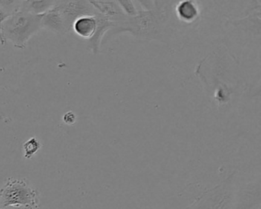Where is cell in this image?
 Returning <instances> with one entry per match:
<instances>
[{"label":"cell","instance_id":"obj_4","mask_svg":"<svg viewBox=\"0 0 261 209\" xmlns=\"http://www.w3.org/2000/svg\"><path fill=\"white\" fill-rule=\"evenodd\" d=\"M7 206L39 208V193L25 179L9 178L0 189V207Z\"/></svg>","mask_w":261,"mask_h":209},{"label":"cell","instance_id":"obj_5","mask_svg":"<svg viewBox=\"0 0 261 209\" xmlns=\"http://www.w3.org/2000/svg\"><path fill=\"white\" fill-rule=\"evenodd\" d=\"M54 7L63 20L67 33L72 30L73 23L81 16L97 13L89 0H56Z\"/></svg>","mask_w":261,"mask_h":209},{"label":"cell","instance_id":"obj_9","mask_svg":"<svg viewBox=\"0 0 261 209\" xmlns=\"http://www.w3.org/2000/svg\"><path fill=\"white\" fill-rule=\"evenodd\" d=\"M41 24H42V29H45L57 34L62 35L68 33L62 17L57 9L55 7L44 13Z\"/></svg>","mask_w":261,"mask_h":209},{"label":"cell","instance_id":"obj_15","mask_svg":"<svg viewBox=\"0 0 261 209\" xmlns=\"http://www.w3.org/2000/svg\"><path fill=\"white\" fill-rule=\"evenodd\" d=\"M117 1L127 16H132L137 14V11L133 4L132 0H117Z\"/></svg>","mask_w":261,"mask_h":209},{"label":"cell","instance_id":"obj_7","mask_svg":"<svg viewBox=\"0 0 261 209\" xmlns=\"http://www.w3.org/2000/svg\"><path fill=\"white\" fill-rule=\"evenodd\" d=\"M97 19V29L94 36L89 39V47L94 54L100 53V43L105 33L111 28H115V21L97 13L94 15Z\"/></svg>","mask_w":261,"mask_h":209},{"label":"cell","instance_id":"obj_3","mask_svg":"<svg viewBox=\"0 0 261 209\" xmlns=\"http://www.w3.org/2000/svg\"><path fill=\"white\" fill-rule=\"evenodd\" d=\"M160 18L154 10H142L135 16H125L116 22L117 33H129L135 37L155 39L160 34Z\"/></svg>","mask_w":261,"mask_h":209},{"label":"cell","instance_id":"obj_11","mask_svg":"<svg viewBox=\"0 0 261 209\" xmlns=\"http://www.w3.org/2000/svg\"><path fill=\"white\" fill-rule=\"evenodd\" d=\"M56 0H23L19 8L36 15H42L51 10Z\"/></svg>","mask_w":261,"mask_h":209},{"label":"cell","instance_id":"obj_6","mask_svg":"<svg viewBox=\"0 0 261 209\" xmlns=\"http://www.w3.org/2000/svg\"><path fill=\"white\" fill-rule=\"evenodd\" d=\"M260 206V182L251 181L247 183L239 191L237 190L235 196L234 209L256 208Z\"/></svg>","mask_w":261,"mask_h":209},{"label":"cell","instance_id":"obj_17","mask_svg":"<svg viewBox=\"0 0 261 209\" xmlns=\"http://www.w3.org/2000/svg\"><path fill=\"white\" fill-rule=\"evenodd\" d=\"M63 120L65 123L68 125L75 123L76 116L72 111H68L63 116Z\"/></svg>","mask_w":261,"mask_h":209},{"label":"cell","instance_id":"obj_16","mask_svg":"<svg viewBox=\"0 0 261 209\" xmlns=\"http://www.w3.org/2000/svg\"><path fill=\"white\" fill-rule=\"evenodd\" d=\"M10 14L7 13V12L3 10L2 9H0V44H1V45H4V46L6 44H7V42L4 40V37H3V23H4V21L8 18V16H10Z\"/></svg>","mask_w":261,"mask_h":209},{"label":"cell","instance_id":"obj_13","mask_svg":"<svg viewBox=\"0 0 261 209\" xmlns=\"http://www.w3.org/2000/svg\"><path fill=\"white\" fill-rule=\"evenodd\" d=\"M41 147H42V144L36 137L30 139L23 144L24 156L27 159L33 158L39 152Z\"/></svg>","mask_w":261,"mask_h":209},{"label":"cell","instance_id":"obj_18","mask_svg":"<svg viewBox=\"0 0 261 209\" xmlns=\"http://www.w3.org/2000/svg\"><path fill=\"white\" fill-rule=\"evenodd\" d=\"M137 2L146 10H153L154 4L152 0H137Z\"/></svg>","mask_w":261,"mask_h":209},{"label":"cell","instance_id":"obj_10","mask_svg":"<svg viewBox=\"0 0 261 209\" xmlns=\"http://www.w3.org/2000/svg\"><path fill=\"white\" fill-rule=\"evenodd\" d=\"M89 2L100 14L109 18L110 19H111V18H117L115 22H118L126 16L120 12L114 3L105 2L99 0H89Z\"/></svg>","mask_w":261,"mask_h":209},{"label":"cell","instance_id":"obj_19","mask_svg":"<svg viewBox=\"0 0 261 209\" xmlns=\"http://www.w3.org/2000/svg\"><path fill=\"white\" fill-rule=\"evenodd\" d=\"M27 207L22 206H7V207H0V209H25Z\"/></svg>","mask_w":261,"mask_h":209},{"label":"cell","instance_id":"obj_12","mask_svg":"<svg viewBox=\"0 0 261 209\" xmlns=\"http://www.w3.org/2000/svg\"><path fill=\"white\" fill-rule=\"evenodd\" d=\"M176 13L181 20L192 22L198 18V10L194 0H182L176 7Z\"/></svg>","mask_w":261,"mask_h":209},{"label":"cell","instance_id":"obj_8","mask_svg":"<svg viewBox=\"0 0 261 209\" xmlns=\"http://www.w3.org/2000/svg\"><path fill=\"white\" fill-rule=\"evenodd\" d=\"M97 29V19L94 15H87L81 16L74 21L72 30L77 36L82 39L89 40Z\"/></svg>","mask_w":261,"mask_h":209},{"label":"cell","instance_id":"obj_14","mask_svg":"<svg viewBox=\"0 0 261 209\" xmlns=\"http://www.w3.org/2000/svg\"><path fill=\"white\" fill-rule=\"evenodd\" d=\"M18 2L19 0H0V9L11 14L19 9Z\"/></svg>","mask_w":261,"mask_h":209},{"label":"cell","instance_id":"obj_2","mask_svg":"<svg viewBox=\"0 0 261 209\" xmlns=\"http://www.w3.org/2000/svg\"><path fill=\"white\" fill-rule=\"evenodd\" d=\"M236 172L219 184L204 191L187 209H234Z\"/></svg>","mask_w":261,"mask_h":209},{"label":"cell","instance_id":"obj_1","mask_svg":"<svg viewBox=\"0 0 261 209\" xmlns=\"http://www.w3.org/2000/svg\"><path fill=\"white\" fill-rule=\"evenodd\" d=\"M42 15H36L18 9L3 23V37L15 48L24 49L29 40L42 29Z\"/></svg>","mask_w":261,"mask_h":209},{"label":"cell","instance_id":"obj_20","mask_svg":"<svg viewBox=\"0 0 261 209\" xmlns=\"http://www.w3.org/2000/svg\"><path fill=\"white\" fill-rule=\"evenodd\" d=\"M25 209H36V208H34V207H27V208Z\"/></svg>","mask_w":261,"mask_h":209}]
</instances>
